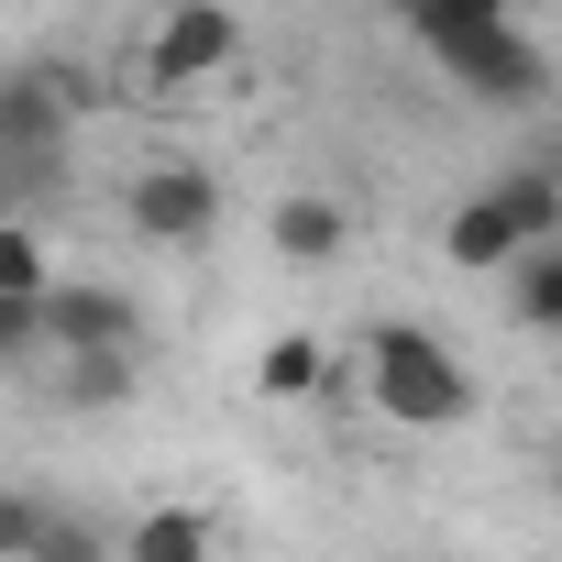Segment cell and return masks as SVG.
<instances>
[{
  "label": "cell",
  "instance_id": "1",
  "mask_svg": "<svg viewBox=\"0 0 562 562\" xmlns=\"http://www.w3.org/2000/svg\"><path fill=\"white\" fill-rule=\"evenodd\" d=\"M364 408L375 419H397V430H452L463 408H474V375H463V353L441 342V331H419V321H386L375 342H364Z\"/></svg>",
  "mask_w": 562,
  "mask_h": 562
},
{
  "label": "cell",
  "instance_id": "2",
  "mask_svg": "<svg viewBox=\"0 0 562 562\" xmlns=\"http://www.w3.org/2000/svg\"><path fill=\"white\" fill-rule=\"evenodd\" d=\"M540 232H562V177H551V166H507V177L463 188V210L441 221V265L496 276V265H507L518 243H540Z\"/></svg>",
  "mask_w": 562,
  "mask_h": 562
},
{
  "label": "cell",
  "instance_id": "3",
  "mask_svg": "<svg viewBox=\"0 0 562 562\" xmlns=\"http://www.w3.org/2000/svg\"><path fill=\"white\" fill-rule=\"evenodd\" d=\"M144 67H155V89H210L243 67V23L221 0H166L155 34H144Z\"/></svg>",
  "mask_w": 562,
  "mask_h": 562
},
{
  "label": "cell",
  "instance_id": "4",
  "mask_svg": "<svg viewBox=\"0 0 562 562\" xmlns=\"http://www.w3.org/2000/svg\"><path fill=\"white\" fill-rule=\"evenodd\" d=\"M45 321V353H78V342H144V310L133 288H111V276H56V288L34 299Z\"/></svg>",
  "mask_w": 562,
  "mask_h": 562
},
{
  "label": "cell",
  "instance_id": "5",
  "mask_svg": "<svg viewBox=\"0 0 562 562\" xmlns=\"http://www.w3.org/2000/svg\"><path fill=\"white\" fill-rule=\"evenodd\" d=\"M122 210H133L144 243H210V221H221V177H210V166H144V177L122 188Z\"/></svg>",
  "mask_w": 562,
  "mask_h": 562
},
{
  "label": "cell",
  "instance_id": "6",
  "mask_svg": "<svg viewBox=\"0 0 562 562\" xmlns=\"http://www.w3.org/2000/svg\"><path fill=\"white\" fill-rule=\"evenodd\" d=\"M496 276H507V321H518V331H551V342H562V232L518 243V254H507Z\"/></svg>",
  "mask_w": 562,
  "mask_h": 562
},
{
  "label": "cell",
  "instance_id": "7",
  "mask_svg": "<svg viewBox=\"0 0 562 562\" xmlns=\"http://www.w3.org/2000/svg\"><path fill=\"white\" fill-rule=\"evenodd\" d=\"M321 386H342V364H331V342H310V331H276V342L254 353V397H265V408H299V397H321Z\"/></svg>",
  "mask_w": 562,
  "mask_h": 562
},
{
  "label": "cell",
  "instance_id": "8",
  "mask_svg": "<svg viewBox=\"0 0 562 562\" xmlns=\"http://www.w3.org/2000/svg\"><path fill=\"white\" fill-rule=\"evenodd\" d=\"M265 232H276V254H288V265H331V254L353 243V210L321 199V188H299V199H276V210H265Z\"/></svg>",
  "mask_w": 562,
  "mask_h": 562
},
{
  "label": "cell",
  "instance_id": "9",
  "mask_svg": "<svg viewBox=\"0 0 562 562\" xmlns=\"http://www.w3.org/2000/svg\"><path fill=\"white\" fill-rule=\"evenodd\" d=\"M133 353L144 342H78V353H56V397L67 408H122L133 397Z\"/></svg>",
  "mask_w": 562,
  "mask_h": 562
},
{
  "label": "cell",
  "instance_id": "10",
  "mask_svg": "<svg viewBox=\"0 0 562 562\" xmlns=\"http://www.w3.org/2000/svg\"><path fill=\"white\" fill-rule=\"evenodd\" d=\"M0 551H89L78 518H45L34 496H0Z\"/></svg>",
  "mask_w": 562,
  "mask_h": 562
},
{
  "label": "cell",
  "instance_id": "11",
  "mask_svg": "<svg viewBox=\"0 0 562 562\" xmlns=\"http://www.w3.org/2000/svg\"><path fill=\"white\" fill-rule=\"evenodd\" d=\"M133 551L144 562H199L210 551V518L199 507H155V518H133Z\"/></svg>",
  "mask_w": 562,
  "mask_h": 562
},
{
  "label": "cell",
  "instance_id": "12",
  "mask_svg": "<svg viewBox=\"0 0 562 562\" xmlns=\"http://www.w3.org/2000/svg\"><path fill=\"white\" fill-rule=\"evenodd\" d=\"M0 288H12V299H45L56 288V254L34 243V221H0Z\"/></svg>",
  "mask_w": 562,
  "mask_h": 562
},
{
  "label": "cell",
  "instance_id": "13",
  "mask_svg": "<svg viewBox=\"0 0 562 562\" xmlns=\"http://www.w3.org/2000/svg\"><path fill=\"white\" fill-rule=\"evenodd\" d=\"M12 353H45V321H34V299L0 288V364H12Z\"/></svg>",
  "mask_w": 562,
  "mask_h": 562
},
{
  "label": "cell",
  "instance_id": "14",
  "mask_svg": "<svg viewBox=\"0 0 562 562\" xmlns=\"http://www.w3.org/2000/svg\"><path fill=\"white\" fill-rule=\"evenodd\" d=\"M551 408H562V364H551Z\"/></svg>",
  "mask_w": 562,
  "mask_h": 562
}]
</instances>
